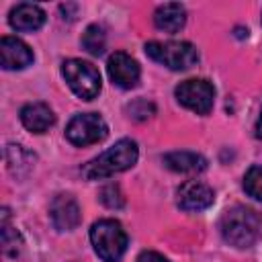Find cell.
Returning <instances> with one entry per match:
<instances>
[{"label": "cell", "mask_w": 262, "mask_h": 262, "mask_svg": "<svg viewBox=\"0 0 262 262\" xmlns=\"http://www.w3.org/2000/svg\"><path fill=\"white\" fill-rule=\"evenodd\" d=\"M137 156H139V149L133 139H119L113 147L102 151L98 158L84 164L82 174L88 180H102L123 170H129L137 162Z\"/></svg>", "instance_id": "obj_1"}, {"label": "cell", "mask_w": 262, "mask_h": 262, "mask_svg": "<svg viewBox=\"0 0 262 262\" xmlns=\"http://www.w3.org/2000/svg\"><path fill=\"white\" fill-rule=\"evenodd\" d=\"M260 223H262L260 215L254 209L235 205L223 213L219 221V229L227 244L235 248H250L258 239Z\"/></svg>", "instance_id": "obj_2"}, {"label": "cell", "mask_w": 262, "mask_h": 262, "mask_svg": "<svg viewBox=\"0 0 262 262\" xmlns=\"http://www.w3.org/2000/svg\"><path fill=\"white\" fill-rule=\"evenodd\" d=\"M90 242L94 252L104 262H119L127 250V233L115 219H100L90 227Z\"/></svg>", "instance_id": "obj_3"}, {"label": "cell", "mask_w": 262, "mask_h": 262, "mask_svg": "<svg viewBox=\"0 0 262 262\" xmlns=\"http://www.w3.org/2000/svg\"><path fill=\"white\" fill-rule=\"evenodd\" d=\"M145 53L154 61H158L170 70H188L199 59L196 47L188 41H166V43L149 41L145 45Z\"/></svg>", "instance_id": "obj_4"}, {"label": "cell", "mask_w": 262, "mask_h": 262, "mask_svg": "<svg viewBox=\"0 0 262 262\" xmlns=\"http://www.w3.org/2000/svg\"><path fill=\"white\" fill-rule=\"evenodd\" d=\"M61 76L66 78L72 92L82 100H92L100 92V74L98 70L82 59H68L61 66Z\"/></svg>", "instance_id": "obj_5"}, {"label": "cell", "mask_w": 262, "mask_h": 262, "mask_svg": "<svg viewBox=\"0 0 262 262\" xmlns=\"http://www.w3.org/2000/svg\"><path fill=\"white\" fill-rule=\"evenodd\" d=\"M108 133V127L104 123V119L96 113H82V115H76L68 127H66V137L70 143L74 145H92V143H98L106 137Z\"/></svg>", "instance_id": "obj_6"}, {"label": "cell", "mask_w": 262, "mask_h": 262, "mask_svg": "<svg viewBox=\"0 0 262 262\" xmlns=\"http://www.w3.org/2000/svg\"><path fill=\"white\" fill-rule=\"evenodd\" d=\"M174 94L182 106L194 111L196 115H207L215 102V88L207 80H184L176 86Z\"/></svg>", "instance_id": "obj_7"}, {"label": "cell", "mask_w": 262, "mask_h": 262, "mask_svg": "<svg viewBox=\"0 0 262 262\" xmlns=\"http://www.w3.org/2000/svg\"><path fill=\"white\" fill-rule=\"evenodd\" d=\"M106 70H108V76L113 80V84H117L119 88H135L137 82H139V66L137 61L127 55L125 51H117L108 57V63H106Z\"/></svg>", "instance_id": "obj_8"}, {"label": "cell", "mask_w": 262, "mask_h": 262, "mask_svg": "<svg viewBox=\"0 0 262 262\" xmlns=\"http://www.w3.org/2000/svg\"><path fill=\"white\" fill-rule=\"evenodd\" d=\"M213 201H215L213 188L201 180H186L178 188V205L184 211H203L211 207Z\"/></svg>", "instance_id": "obj_9"}, {"label": "cell", "mask_w": 262, "mask_h": 262, "mask_svg": "<svg viewBox=\"0 0 262 262\" xmlns=\"http://www.w3.org/2000/svg\"><path fill=\"white\" fill-rule=\"evenodd\" d=\"M49 217H51V223L55 229H59V231L74 229L82 219L78 201L72 194H57L49 207Z\"/></svg>", "instance_id": "obj_10"}, {"label": "cell", "mask_w": 262, "mask_h": 262, "mask_svg": "<svg viewBox=\"0 0 262 262\" xmlns=\"http://www.w3.org/2000/svg\"><path fill=\"white\" fill-rule=\"evenodd\" d=\"M0 63L4 70H23L33 63L31 47L16 37L0 39Z\"/></svg>", "instance_id": "obj_11"}, {"label": "cell", "mask_w": 262, "mask_h": 262, "mask_svg": "<svg viewBox=\"0 0 262 262\" xmlns=\"http://www.w3.org/2000/svg\"><path fill=\"white\" fill-rule=\"evenodd\" d=\"M20 121L31 133H45L55 123V115L45 102H31L20 108Z\"/></svg>", "instance_id": "obj_12"}, {"label": "cell", "mask_w": 262, "mask_h": 262, "mask_svg": "<svg viewBox=\"0 0 262 262\" xmlns=\"http://www.w3.org/2000/svg\"><path fill=\"white\" fill-rule=\"evenodd\" d=\"M8 23L16 31H37L45 23V12L37 4H16L8 14Z\"/></svg>", "instance_id": "obj_13"}, {"label": "cell", "mask_w": 262, "mask_h": 262, "mask_svg": "<svg viewBox=\"0 0 262 262\" xmlns=\"http://www.w3.org/2000/svg\"><path fill=\"white\" fill-rule=\"evenodd\" d=\"M154 23L164 33H178L186 23V10L182 4L168 2L154 12Z\"/></svg>", "instance_id": "obj_14"}, {"label": "cell", "mask_w": 262, "mask_h": 262, "mask_svg": "<svg viewBox=\"0 0 262 262\" xmlns=\"http://www.w3.org/2000/svg\"><path fill=\"white\" fill-rule=\"evenodd\" d=\"M164 164L170 170L182 174H196L207 168V160L194 151H170L164 156Z\"/></svg>", "instance_id": "obj_15"}, {"label": "cell", "mask_w": 262, "mask_h": 262, "mask_svg": "<svg viewBox=\"0 0 262 262\" xmlns=\"http://www.w3.org/2000/svg\"><path fill=\"white\" fill-rule=\"evenodd\" d=\"M4 156H6L8 168H10L12 172H16V174H23V172L31 170V166H33V162H35V156H33L31 151H27L23 145H14V143H8V145H6Z\"/></svg>", "instance_id": "obj_16"}, {"label": "cell", "mask_w": 262, "mask_h": 262, "mask_svg": "<svg viewBox=\"0 0 262 262\" xmlns=\"http://www.w3.org/2000/svg\"><path fill=\"white\" fill-rule=\"evenodd\" d=\"M20 235L14 227L8 225V211H2V252L6 256H16L20 252Z\"/></svg>", "instance_id": "obj_17"}, {"label": "cell", "mask_w": 262, "mask_h": 262, "mask_svg": "<svg viewBox=\"0 0 262 262\" xmlns=\"http://www.w3.org/2000/svg\"><path fill=\"white\" fill-rule=\"evenodd\" d=\"M82 45L88 53L92 55H100L104 51V45H106V37H104V29L98 27V25H90L84 35H82Z\"/></svg>", "instance_id": "obj_18"}, {"label": "cell", "mask_w": 262, "mask_h": 262, "mask_svg": "<svg viewBox=\"0 0 262 262\" xmlns=\"http://www.w3.org/2000/svg\"><path fill=\"white\" fill-rule=\"evenodd\" d=\"M244 188L256 201H262V166H252L244 176Z\"/></svg>", "instance_id": "obj_19"}, {"label": "cell", "mask_w": 262, "mask_h": 262, "mask_svg": "<svg viewBox=\"0 0 262 262\" xmlns=\"http://www.w3.org/2000/svg\"><path fill=\"white\" fill-rule=\"evenodd\" d=\"M98 199H100V203H102L104 207H108V209H121V207L125 205V199H123L121 188H119L117 184H106V186H102Z\"/></svg>", "instance_id": "obj_20"}, {"label": "cell", "mask_w": 262, "mask_h": 262, "mask_svg": "<svg viewBox=\"0 0 262 262\" xmlns=\"http://www.w3.org/2000/svg\"><path fill=\"white\" fill-rule=\"evenodd\" d=\"M137 262H168L162 254H158V252H151V250H145V252H141L139 254V258H137Z\"/></svg>", "instance_id": "obj_21"}, {"label": "cell", "mask_w": 262, "mask_h": 262, "mask_svg": "<svg viewBox=\"0 0 262 262\" xmlns=\"http://www.w3.org/2000/svg\"><path fill=\"white\" fill-rule=\"evenodd\" d=\"M256 137H258V139H262V113H260L258 123H256Z\"/></svg>", "instance_id": "obj_22"}]
</instances>
